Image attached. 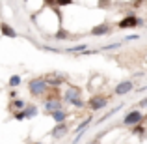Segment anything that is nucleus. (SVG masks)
Segmentation results:
<instances>
[{"mask_svg": "<svg viewBox=\"0 0 147 144\" xmlns=\"http://www.w3.org/2000/svg\"><path fill=\"white\" fill-rule=\"evenodd\" d=\"M0 32H2L4 36H7V38H17V32H15L9 25H6V23H2V25H0Z\"/></svg>", "mask_w": 147, "mask_h": 144, "instance_id": "nucleus-6", "label": "nucleus"}, {"mask_svg": "<svg viewBox=\"0 0 147 144\" xmlns=\"http://www.w3.org/2000/svg\"><path fill=\"white\" fill-rule=\"evenodd\" d=\"M106 103H108V99L104 96H95V97H91L90 99V109L91 111H99V109H102V107H106Z\"/></svg>", "mask_w": 147, "mask_h": 144, "instance_id": "nucleus-2", "label": "nucleus"}, {"mask_svg": "<svg viewBox=\"0 0 147 144\" xmlns=\"http://www.w3.org/2000/svg\"><path fill=\"white\" fill-rule=\"evenodd\" d=\"M130 90H132V83H130V81H127V83L117 84V88H115V94H117V96H123V94H129Z\"/></svg>", "mask_w": 147, "mask_h": 144, "instance_id": "nucleus-5", "label": "nucleus"}, {"mask_svg": "<svg viewBox=\"0 0 147 144\" xmlns=\"http://www.w3.org/2000/svg\"><path fill=\"white\" fill-rule=\"evenodd\" d=\"M45 90H47V81H45V79H34V81H30V92H32L34 96L43 94Z\"/></svg>", "mask_w": 147, "mask_h": 144, "instance_id": "nucleus-1", "label": "nucleus"}, {"mask_svg": "<svg viewBox=\"0 0 147 144\" xmlns=\"http://www.w3.org/2000/svg\"><path fill=\"white\" fill-rule=\"evenodd\" d=\"M63 133H65V126H60V127L54 129V135H56V137H60V135H63Z\"/></svg>", "mask_w": 147, "mask_h": 144, "instance_id": "nucleus-9", "label": "nucleus"}, {"mask_svg": "<svg viewBox=\"0 0 147 144\" xmlns=\"http://www.w3.org/2000/svg\"><path fill=\"white\" fill-rule=\"evenodd\" d=\"M136 17L134 15H129V17H125L121 23H119V28H134L136 26Z\"/></svg>", "mask_w": 147, "mask_h": 144, "instance_id": "nucleus-4", "label": "nucleus"}, {"mask_svg": "<svg viewBox=\"0 0 147 144\" xmlns=\"http://www.w3.org/2000/svg\"><path fill=\"white\" fill-rule=\"evenodd\" d=\"M102 32H108V26L106 25H100V26H97V28L91 30V34H95V36H97V34H102Z\"/></svg>", "mask_w": 147, "mask_h": 144, "instance_id": "nucleus-8", "label": "nucleus"}, {"mask_svg": "<svg viewBox=\"0 0 147 144\" xmlns=\"http://www.w3.org/2000/svg\"><path fill=\"white\" fill-rule=\"evenodd\" d=\"M140 120H142V114L138 111H132V112H129V114L125 116L123 124H125V126H132V124H138Z\"/></svg>", "mask_w": 147, "mask_h": 144, "instance_id": "nucleus-3", "label": "nucleus"}, {"mask_svg": "<svg viewBox=\"0 0 147 144\" xmlns=\"http://www.w3.org/2000/svg\"><path fill=\"white\" fill-rule=\"evenodd\" d=\"M52 118H54V122H63L65 120V112L63 111H56V112H52Z\"/></svg>", "mask_w": 147, "mask_h": 144, "instance_id": "nucleus-7", "label": "nucleus"}, {"mask_svg": "<svg viewBox=\"0 0 147 144\" xmlns=\"http://www.w3.org/2000/svg\"><path fill=\"white\" fill-rule=\"evenodd\" d=\"M19 83H21V79H19L17 75H15V77H11V79H9V86H17Z\"/></svg>", "mask_w": 147, "mask_h": 144, "instance_id": "nucleus-10", "label": "nucleus"}]
</instances>
